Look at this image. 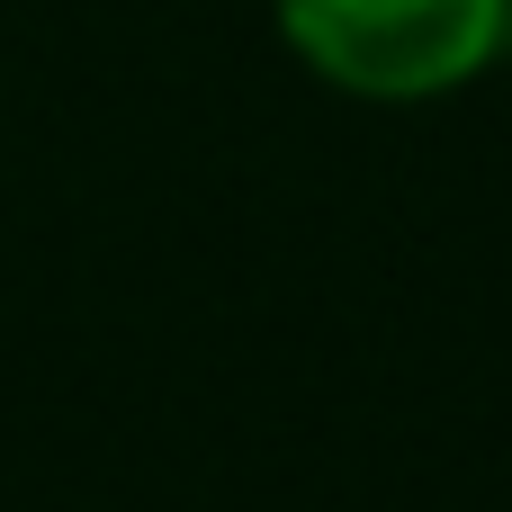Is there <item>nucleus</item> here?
I'll list each match as a JSON object with an SVG mask.
<instances>
[{"label": "nucleus", "mask_w": 512, "mask_h": 512, "mask_svg": "<svg viewBox=\"0 0 512 512\" xmlns=\"http://www.w3.org/2000/svg\"><path fill=\"white\" fill-rule=\"evenodd\" d=\"M288 45L351 99H441L512 36V0H279Z\"/></svg>", "instance_id": "nucleus-1"}]
</instances>
